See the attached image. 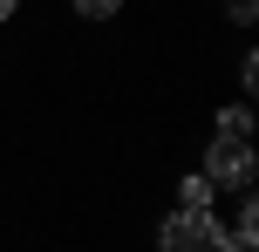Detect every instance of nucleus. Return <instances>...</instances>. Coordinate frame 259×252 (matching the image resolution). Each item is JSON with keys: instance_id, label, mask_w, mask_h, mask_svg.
<instances>
[{"instance_id": "nucleus-1", "label": "nucleus", "mask_w": 259, "mask_h": 252, "mask_svg": "<svg viewBox=\"0 0 259 252\" xmlns=\"http://www.w3.org/2000/svg\"><path fill=\"white\" fill-rule=\"evenodd\" d=\"M198 177L211 191H252V136H211Z\"/></svg>"}, {"instance_id": "nucleus-2", "label": "nucleus", "mask_w": 259, "mask_h": 252, "mask_svg": "<svg viewBox=\"0 0 259 252\" xmlns=\"http://www.w3.org/2000/svg\"><path fill=\"white\" fill-rule=\"evenodd\" d=\"M225 245V225L219 212H164V225H157V252H219Z\"/></svg>"}, {"instance_id": "nucleus-3", "label": "nucleus", "mask_w": 259, "mask_h": 252, "mask_svg": "<svg viewBox=\"0 0 259 252\" xmlns=\"http://www.w3.org/2000/svg\"><path fill=\"white\" fill-rule=\"evenodd\" d=\"M211 136H252V103H246V95L219 109V130H211Z\"/></svg>"}, {"instance_id": "nucleus-4", "label": "nucleus", "mask_w": 259, "mask_h": 252, "mask_svg": "<svg viewBox=\"0 0 259 252\" xmlns=\"http://www.w3.org/2000/svg\"><path fill=\"white\" fill-rule=\"evenodd\" d=\"M225 239H239V245L259 239V205H252V191H239V212H232V232H225Z\"/></svg>"}, {"instance_id": "nucleus-5", "label": "nucleus", "mask_w": 259, "mask_h": 252, "mask_svg": "<svg viewBox=\"0 0 259 252\" xmlns=\"http://www.w3.org/2000/svg\"><path fill=\"white\" fill-rule=\"evenodd\" d=\"M211 198H219V191H211V184H205L198 171H191V177L178 184V205H184V212H211Z\"/></svg>"}, {"instance_id": "nucleus-6", "label": "nucleus", "mask_w": 259, "mask_h": 252, "mask_svg": "<svg viewBox=\"0 0 259 252\" xmlns=\"http://www.w3.org/2000/svg\"><path fill=\"white\" fill-rule=\"evenodd\" d=\"M68 7H75V14H82V21H109V14H116V7H123V0H68Z\"/></svg>"}, {"instance_id": "nucleus-7", "label": "nucleus", "mask_w": 259, "mask_h": 252, "mask_svg": "<svg viewBox=\"0 0 259 252\" xmlns=\"http://www.w3.org/2000/svg\"><path fill=\"white\" fill-rule=\"evenodd\" d=\"M225 14L232 21H252V0H225Z\"/></svg>"}, {"instance_id": "nucleus-8", "label": "nucleus", "mask_w": 259, "mask_h": 252, "mask_svg": "<svg viewBox=\"0 0 259 252\" xmlns=\"http://www.w3.org/2000/svg\"><path fill=\"white\" fill-rule=\"evenodd\" d=\"M14 7H21V0H0V21H14Z\"/></svg>"}, {"instance_id": "nucleus-9", "label": "nucleus", "mask_w": 259, "mask_h": 252, "mask_svg": "<svg viewBox=\"0 0 259 252\" xmlns=\"http://www.w3.org/2000/svg\"><path fill=\"white\" fill-rule=\"evenodd\" d=\"M219 252H252V245H239V239H225V245H219Z\"/></svg>"}]
</instances>
